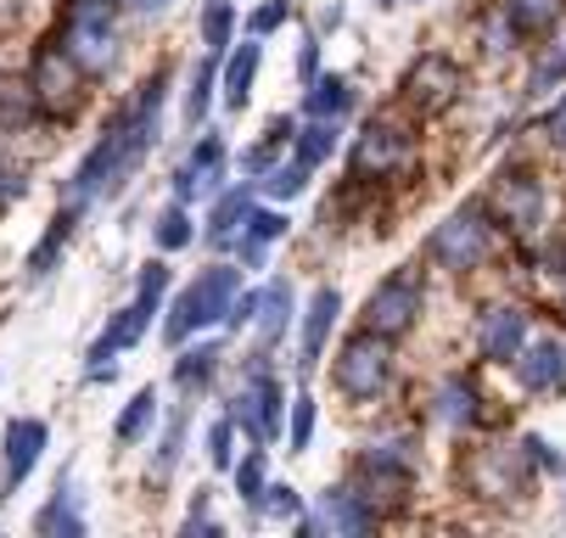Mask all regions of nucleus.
Returning <instances> with one entry per match:
<instances>
[{
	"label": "nucleus",
	"instance_id": "nucleus-1",
	"mask_svg": "<svg viewBox=\"0 0 566 538\" xmlns=\"http://www.w3.org/2000/svg\"><path fill=\"white\" fill-rule=\"evenodd\" d=\"M164 96H169V73H151V80L107 118V129L96 135V146L78 158V169L67 180V202L91 208V202L124 197V186L140 175L146 151L164 135Z\"/></svg>",
	"mask_w": 566,
	"mask_h": 538
},
{
	"label": "nucleus",
	"instance_id": "nucleus-2",
	"mask_svg": "<svg viewBox=\"0 0 566 538\" xmlns=\"http://www.w3.org/2000/svg\"><path fill=\"white\" fill-rule=\"evenodd\" d=\"M164 292H169V264L157 259V264L140 270V281H135V303H129V309H118V315L107 320V331L91 342V365H85L91 381L113 376V359H118L124 348H135V342L151 331V315L164 309Z\"/></svg>",
	"mask_w": 566,
	"mask_h": 538
},
{
	"label": "nucleus",
	"instance_id": "nucleus-3",
	"mask_svg": "<svg viewBox=\"0 0 566 538\" xmlns=\"http://www.w3.org/2000/svg\"><path fill=\"white\" fill-rule=\"evenodd\" d=\"M113 7H118V0H67V7H62L56 45L78 62V73H85V80H102V73H113V62H118Z\"/></svg>",
	"mask_w": 566,
	"mask_h": 538
},
{
	"label": "nucleus",
	"instance_id": "nucleus-4",
	"mask_svg": "<svg viewBox=\"0 0 566 538\" xmlns=\"http://www.w3.org/2000/svg\"><path fill=\"white\" fill-rule=\"evenodd\" d=\"M235 292H241V270H230V264L202 270V275H197V281L175 297V309H169V320H164V337H169V342H186L191 331L219 326V320L230 315Z\"/></svg>",
	"mask_w": 566,
	"mask_h": 538
},
{
	"label": "nucleus",
	"instance_id": "nucleus-5",
	"mask_svg": "<svg viewBox=\"0 0 566 538\" xmlns=\"http://www.w3.org/2000/svg\"><path fill=\"white\" fill-rule=\"evenodd\" d=\"M489 253H494V224H489V213H482V202L454 208V213L432 230V236H427V259H432L438 270H449V275L476 270Z\"/></svg>",
	"mask_w": 566,
	"mask_h": 538
},
{
	"label": "nucleus",
	"instance_id": "nucleus-6",
	"mask_svg": "<svg viewBox=\"0 0 566 538\" xmlns=\"http://www.w3.org/2000/svg\"><path fill=\"white\" fill-rule=\"evenodd\" d=\"M416 163V135L392 124V118H370L359 135H354V151H348V175L359 186L370 180H398V175H410Z\"/></svg>",
	"mask_w": 566,
	"mask_h": 538
},
{
	"label": "nucleus",
	"instance_id": "nucleus-7",
	"mask_svg": "<svg viewBox=\"0 0 566 538\" xmlns=\"http://www.w3.org/2000/svg\"><path fill=\"white\" fill-rule=\"evenodd\" d=\"M427 315V286L416 270H392L370 297H365V331L398 342L403 331H416V320Z\"/></svg>",
	"mask_w": 566,
	"mask_h": 538
},
{
	"label": "nucleus",
	"instance_id": "nucleus-8",
	"mask_svg": "<svg viewBox=\"0 0 566 538\" xmlns=\"http://www.w3.org/2000/svg\"><path fill=\"white\" fill-rule=\"evenodd\" d=\"M29 91H34V102H40L45 118H73L78 107H85V73H78V62L51 40L29 62Z\"/></svg>",
	"mask_w": 566,
	"mask_h": 538
},
{
	"label": "nucleus",
	"instance_id": "nucleus-9",
	"mask_svg": "<svg viewBox=\"0 0 566 538\" xmlns=\"http://www.w3.org/2000/svg\"><path fill=\"white\" fill-rule=\"evenodd\" d=\"M332 381H337V393H343V399H354V404H365V399L387 393V381H392L387 337H376V331L348 337V342H343V354H337V365H332Z\"/></svg>",
	"mask_w": 566,
	"mask_h": 538
},
{
	"label": "nucleus",
	"instance_id": "nucleus-10",
	"mask_svg": "<svg viewBox=\"0 0 566 538\" xmlns=\"http://www.w3.org/2000/svg\"><path fill=\"white\" fill-rule=\"evenodd\" d=\"M403 107L410 113H421V118H438V113H449L454 102H460V91H465V73H460V62L454 56H443V51H427L421 62H410V73H403Z\"/></svg>",
	"mask_w": 566,
	"mask_h": 538
},
{
	"label": "nucleus",
	"instance_id": "nucleus-11",
	"mask_svg": "<svg viewBox=\"0 0 566 538\" xmlns=\"http://www.w3.org/2000/svg\"><path fill=\"white\" fill-rule=\"evenodd\" d=\"M235 426L259 437V443H275L281 437V415H286V388L270 376V365L259 359L248 376H241V388H235Z\"/></svg>",
	"mask_w": 566,
	"mask_h": 538
},
{
	"label": "nucleus",
	"instance_id": "nucleus-12",
	"mask_svg": "<svg viewBox=\"0 0 566 538\" xmlns=\"http://www.w3.org/2000/svg\"><path fill=\"white\" fill-rule=\"evenodd\" d=\"M460 477L482 499H511L533 477V460H527V449H476L465 466H460Z\"/></svg>",
	"mask_w": 566,
	"mask_h": 538
},
{
	"label": "nucleus",
	"instance_id": "nucleus-13",
	"mask_svg": "<svg viewBox=\"0 0 566 538\" xmlns=\"http://www.w3.org/2000/svg\"><path fill=\"white\" fill-rule=\"evenodd\" d=\"M494 224L516 230V236H527V230L544 224V180L533 169H505L500 186H494Z\"/></svg>",
	"mask_w": 566,
	"mask_h": 538
},
{
	"label": "nucleus",
	"instance_id": "nucleus-14",
	"mask_svg": "<svg viewBox=\"0 0 566 538\" xmlns=\"http://www.w3.org/2000/svg\"><path fill=\"white\" fill-rule=\"evenodd\" d=\"M45 443H51L45 421H34V415H12V421H7V472H0V499H12V494L34 477Z\"/></svg>",
	"mask_w": 566,
	"mask_h": 538
},
{
	"label": "nucleus",
	"instance_id": "nucleus-15",
	"mask_svg": "<svg viewBox=\"0 0 566 538\" xmlns=\"http://www.w3.org/2000/svg\"><path fill=\"white\" fill-rule=\"evenodd\" d=\"M527 348V309L516 303H500L476 320V354L489 365H516V354Z\"/></svg>",
	"mask_w": 566,
	"mask_h": 538
},
{
	"label": "nucleus",
	"instance_id": "nucleus-16",
	"mask_svg": "<svg viewBox=\"0 0 566 538\" xmlns=\"http://www.w3.org/2000/svg\"><path fill=\"white\" fill-rule=\"evenodd\" d=\"M219 180H224V140L219 135H202L186 163L175 169V197L180 202H197V197H219Z\"/></svg>",
	"mask_w": 566,
	"mask_h": 538
},
{
	"label": "nucleus",
	"instance_id": "nucleus-17",
	"mask_svg": "<svg viewBox=\"0 0 566 538\" xmlns=\"http://www.w3.org/2000/svg\"><path fill=\"white\" fill-rule=\"evenodd\" d=\"M370 527H376V510L365 505L359 488H326L314 516L303 521V532H370Z\"/></svg>",
	"mask_w": 566,
	"mask_h": 538
},
{
	"label": "nucleus",
	"instance_id": "nucleus-18",
	"mask_svg": "<svg viewBox=\"0 0 566 538\" xmlns=\"http://www.w3.org/2000/svg\"><path fill=\"white\" fill-rule=\"evenodd\" d=\"M343 320V292L337 286H314V297H308V309H303V370H314L319 365V354H326V342H332V326Z\"/></svg>",
	"mask_w": 566,
	"mask_h": 538
},
{
	"label": "nucleus",
	"instance_id": "nucleus-19",
	"mask_svg": "<svg viewBox=\"0 0 566 538\" xmlns=\"http://www.w3.org/2000/svg\"><path fill=\"white\" fill-rule=\"evenodd\" d=\"M516 381H522L527 393H560V388H566V348H560L555 337L522 348V354H516Z\"/></svg>",
	"mask_w": 566,
	"mask_h": 538
},
{
	"label": "nucleus",
	"instance_id": "nucleus-20",
	"mask_svg": "<svg viewBox=\"0 0 566 538\" xmlns=\"http://www.w3.org/2000/svg\"><path fill=\"white\" fill-rule=\"evenodd\" d=\"M259 62H264V40L253 34V40H241L235 51H230V62L219 67V91H224V107H248V96H253V80H259Z\"/></svg>",
	"mask_w": 566,
	"mask_h": 538
},
{
	"label": "nucleus",
	"instance_id": "nucleus-21",
	"mask_svg": "<svg viewBox=\"0 0 566 538\" xmlns=\"http://www.w3.org/2000/svg\"><path fill=\"white\" fill-rule=\"evenodd\" d=\"M476 404H482L476 381H471V376H460V370H454V376H443L438 388H432V421H443V426H454V432H460V426H471V421L482 415Z\"/></svg>",
	"mask_w": 566,
	"mask_h": 538
},
{
	"label": "nucleus",
	"instance_id": "nucleus-22",
	"mask_svg": "<svg viewBox=\"0 0 566 538\" xmlns=\"http://www.w3.org/2000/svg\"><path fill=\"white\" fill-rule=\"evenodd\" d=\"M281 236H286V213H275V208H253L248 224H241V236H235L241 264H248V270H264L270 242H281Z\"/></svg>",
	"mask_w": 566,
	"mask_h": 538
},
{
	"label": "nucleus",
	"instance_id": "nucleus-23",
	"mask_svg": "<svg viewBox=\"0 0 566 538\" xmlns=\"http://www.w3.org/2000/svg\"><path fill=\"white\" fill-rule=\"evenodd\" d=\"M34 527H40L45 538H78V532H85V510H78V494H73L67 472L56 477V494H51V505L34 516Z\"/></svg>",
	"mask_w": 566,
	"mask_h": 538
},
{
	"label": "nucleus",
	"instance_id": "nucleus-24",
	"mask_svg": "<svg viewBox=\"0 0 566 538\" xmlns=\"http://www.w3.org/2000/svg\"><path fill=\"white\" fill-rule=\"evenodd\" d=\"M253 326H259V348H275V342L286 337V326H292V286H286V281L259 286V315H253Z\"/></svg>",
	"mask_w": 566,
	"mask_h": 538
},
{
	"label": "nucleus",
	"instance_id": "nucleus-25",
	"mask_svg": "<svg viewBox=\"0 0 566 538\" xmlns=\"http://www.w3.org/2000/svg\"><path fill=\"white\" fill-rule=\"evenodd\" d=\"M248 213H253V191H248V186L219 191L213 219H208V247H230V242L241 236V224H248Z\"/></svg>",
	"mask_w": 566,
	"mask_h": 538
},
{
	"label": "nucleus",
	"instance_id": "nucleus-26",
	"mask_svg": "<svg viewBox=\"0 0 566 538\" xmlns=\"http://www.w3.org/2000/svg\"><path fill=\"white\" fill-rule=\"evenodd\" d=\"M303 113H308V118H348V113H354V85L343 80V73H314Z\"/></svg>",
	"mask_w": 566,
	"mask_h": 538
},
{
	"label": "nucleus",
	"instance_id": "nucleus-27",
	"mask_svg": "<svg viewBox=\"0 0 566 538\" xmlns=\"http://www.w3.org/2000/svg\"><path fill=\"white\" fill-rule=\"evenodd\" d=\"M78 213H85V208H78V202H67L56 219H51V230H45V236H40V247L29 253V281H45L51 270H56V253L67 247V236H73V224H78Z\"/></svg>",
	"mask_w": 566,
	"mask_h": 538
},
{
	"label": "nucleus",
	"instance_id": "nucleus-28",
	"mask_svg": "<svg viewBox=\"0 0 566 538\" xmlns=\"http://www.w3.org/2000/svg\"><path fill=\"white\" fill-rule=\"evenodd\" d=\"M213 370H219V342H202V348H186L180 359H175V388L191 399V393H202L208 381H213Z\"/></svg>",
	"mask_w": 566,
	"mask_h": 538
},
{
	"label": "nucleus",
	"instance_id": "nucleus-29",
	"mask_svg": "<svg viewBox=\"0 0 566 538\" xmlns=\"http://www.w3.org/2000/svg\"><path fill=\"white\" fill-rule=\"evenodd\" d=\"M505 18L516 23V34H549L560 23V7L566 0H500Z\"/></svg>",
	"mask_w": 566,
	"mask_h": 538
},
{
	"label": "nucleus",
	"instance_id": "nucleus-30",
	"mask_svg": "<svg viewBox=\"0 0 566 538\" xmlns=\"http://www.w3.org/2000/svg\"><path fill=\"white\" fill-rule=\"evenodd\" d=\"M151 426H157V388H140V393L124 404L113 437H118V443H140V437H151Z\"/></svg>",
	"mask_w": 566,
	"mask_h": 538
},
{
	"label": "nucleus",
	"instance_id": "nucleus-31",
	"mask_svg": "<svg viewBox=\"0 0 566 538\" xmlns=\"http://www.w3.org/2000/svg\"><path fill=\"white\" fill-rule=\"evenodd\" d=\"M292 146H297V163H308V169H319L337 151V118H314L308 129H297L292 135Z\"/></svg>",
	"mask_w": 566,
	"mask_h": 538
},
{
	"label": "nucleus",
	"instance_id": "nucleus-32",
	"mask_svg": "<svg viewBox=\"0 0 566 538\" xmlns=\"http://www.w3.org/2000/svg\"><path fill=\"white\" fill-rule=\"evenodd\" d=\"M213 91H219V56H202V67L191 73V85H186V118H191V129L208 118Z\"/></svg>",
	"mask_w": 566,
	"mask_h": 538
},
{
	"label": "nucleus",
	"instance_id": "nucleus-33",
	"mask_svg": "<svg viewBox=\"0 0 566 538\" xmlns=\"http://www.w3.org/2000/svg\"><path fill=\"white\" fill-rule=\"evenodd\" d=\"M555 85H566V40H555V45L538 51V62L527 73V96H549Z\"/></svg>",
	"mask_w": 566,
	"mask_h": 538
},
{
	"label": "nucleus",
	"instance_id": "nucleus-34",
	"mask_svg": "<svg viewBox=\"0 0 566 538\" xmlns=\"http://www.w3.org/2000/svg\"><path fill=\"white\" fill-rule=\"evenodd\" d=\"M230 34H235V7H230V0H208V7H202V45H208V56H224Z\"/></svg>",
	"mask_w": 566,
	"mask_h": 538
},
{
	"label": "nucleus",
	"instance_id": "nucleus-35",
	"mask_svg": "<svg viewBox=\"0 0 566 538\" xmlns=\"http://www.w3.org/2000/svg\"><path fill=\"white\" fill-rule=\"evenodd\" d=\"M34 113H40V102H34L29 80H18V85H0V135L23 129V124H29Z\"/></svg>",
	"mask_w": 566,
	"mask_h": 538
},
{
	"label": "nucleus",
	"instance_id": "nucleus-36",
	"mask_svg": "<svg viewBox=\"0 0 566 538\" xmlns=\"http://www.w3.org/2000/svg\"><path fill=\"white\" fill-rule=\"evenodd\" d=\"M180 454H186V415H175V421H169V432H164V443H157L146 477H151V483H169V477H175V466H180Z\"/></svg>",
	"mask_w": 566,
	"mask_h": 538
},
{
	"label": "nucleus",
	"instance_id": "nucleus-37",
	"mask_svg": "<svg viewBox=\"0 0 566 538\" xmlns=\"http://www.w3.org/2000/svg\"><path fill=\"white\" fill-rule=\"evenodd\" d=\"M191 242H197V230H191L186 202H169L164 213H157V247H164V253H180V247H191Z\"/></svg>",
	"mask_w": 566,
	"mask_h": 538
},
{
	"label": "nucleus",
	"instance_id": "nucleus-38",
	"mask_svg": "<svg viewBox=\"0 0 566 538\" xmlns=\"http://www.w3.org/2000/svg\"><path fill=\"white\" fill-rule=\"evenodd\" d=\"M303 186H308V163H275V169L264 175V191L281 197V202L303 197Z\"/></svg>",
	"mask_w": 566,
	"mask_h": 538
},
{
	"label": "nucleus",
	"instance_id": "nucleus-39",
	"mask_svg": "<svg viewBox=\"0 0 566 538\" xmlns=\"http://www.w3.org/2000/svg\"><path fill=\"white\" fill-rule=\"evenodd\" d=\"M208 460H213V472H230L235 466V415H224V421L208 426Z\"/></svg>",
	"mask_w": 566,
	"mask_h": 538
},
{
	"label": "nucleus",
	"instance_id": "nucleus-40",
	"mask_svg": "<svg viewBox=\"0 0 566 538\" xmlns=\"http://www.w3.org/2000/svg\"><path fill=\"white\" fill-rule=\"evenodd\" d=\"M308 437H314V399H308V393H297V399H292V432H286V454H303V449H308Z\"/></svg>",
	"mask_w": 566,
	"mask_h": 538
},
{
	"label": "nucleus",
	"instance_id": "nucleus-41",
	"mask_svg": "<svg viewBox=\"0 0 566 538\" xmlns=\"http://www.w3.org/2000/svg\"><path fill=\"white\" fill-rule=\"evenodd\" d=\"M253 510H264V516H275V521H292V516H303V499H297V488L270 483V488H264V499H259Z\"/></svg>",
	"mask_w": 566,
	"mask_h": 538
},
{
	"label": "nucleus",
	"instance_id": "nucleus-42",
	"mask_svg": "<svg viewBox=\"0 0 566 538\" xmlns=\"http://www.w3.org/2000/svg\"><path fill=\"white\" fill-rule=\"evenodd\" d=\"M264 488H270V483H264V454H248V460L235 466V494L248 499V505H259Z\"/></svg>",
	"mask_w": 566,
	"mask_h": 538
},
{
	"label": "nucleus",
	"instance_id": "nucleus-43",
	"mask_svg": "<svg viewBox=\"0 0 566 538\" xmlns=\"http://www.w3.org/2000/svg\"><path fill=\"white\" fill-rule=\"evenodd\" d=\"M516 40H522V34H516V23L505 18V7H494V12H489V23H482V45H489L494 56H505Z\"/></svg>",
	"mask_w": 566,
	"mask_h": 538
},
{
	"label": "nucleus",
	"instance_id": "nucleus-44",
	"mask_svg": "<svg viewBox=\"0 0 566 538\" xmlns=\"http://www.w3.org/2000/svg\"><path fill=\"white\" fill-rule=\"evenodd\" d=\"M286 18H292V0H270V7H259V12H253V23H248V29L264 40V34H275Z\"/></svg>",
	"mask_w": 566,
	"mask_h": 538
},
{
	"label": "nucleus",
	"instance_id": "nucleus-45",
	"mask_svg": "<svg viewBox=\"0 0 566 538\" xmlns=\"http://www.w3.org/2000/svg\"><path fill=\"white\" fill-rule=\"evenodd\" d=\"M522 449H527V460H533L538 472H566V454H560V449H549L544 437H522Z\"/></svg>",
	"mask_w": 566,
	"mask_h": 538
},
{
	"label": "nucleus",
	"instance_id": "nucleus-46",
	"mask_svg": "<svg viewBox=\"0 0 566 538\" xmlns=\"http://www.w3.org/2000/svg\"><path fill=\"white\" fill-rule=\"evenodd\" d=\"M253 315H259V292H235L224 326H230V331H241V326H253Z\"/></svg>",
	"mask_w": 566,
	"mask_h": 538
},
{
	"label": "nucleus",
	"instance_id": "nucleus-47",
	"mask_svg": "<svg viewBox=\"0 0 566 538\" xmlns=\"http://www.w3.org/2000/svg\"><path fill=\"white\" fill-rule=\"evenodd\" d=\"M544 140H549L555 151H566V96H560V102L544 113Z\"/></svg>",
	"mask_w": 566,
	"mask_h": 538
},
{
	"label": "nucleus",
	"instance_id": "nucleus-48",
	"mask_svg": "<svg viewBox=\"0 0 566 538\" xmlns=\"http://www.w3.org/2000/svg\"><path fill=\"white\" fill-rule=\"evenodd\" d=\"M29 186H23V175L18 169H7V163H0V208H12L18 197H23Z\"/></svg>",
	"mask_w": 566,
	"mask_h": 538
},
{
	"label": "nucleus",
	"instance_id": "nucleus-49",
	"mask_svg": "<svg viewBox=\"0 0 566 538\" xmlns=\"http://www.w3.org/2000/svg\"><path fill=\"white\" fill-rule=\"evenodd\" d=\"M314 73H319V40H303V56H297V80L308 85Z\"/></svg>",
	"mask_w": 566,
	"mask_h": 538
},
{
	"label": "nucleus",
	"instance_id": "nucleus-50",
	"mask_svg": "<svg viewBox=\"0 0 566 538\" xmlns=\"http://www.w3.org/2000/svg\"><path fill=\"white\" fill-rule=\"evenodd\" d=\"M129 7H135L140 18H164V12L175 7V0H129Z\"/></svg>",
	"mask_w": 566,
	"mask_h": 538
},
{
	"label": "nucleus",
	"instance_id": "nucleus-51",
	"mask_svg": "<svg viewBox=\"0 0 566 538\" xmlns=\"http://www.w3.org/2000/svg\"><path fill=\"white\" fill-rule=\"evenodd\" d=\"M381 7H392V0H381Z\"/></svg>",
	"mask_w": 566,
	"mask_h": 538
}]
</instances>
